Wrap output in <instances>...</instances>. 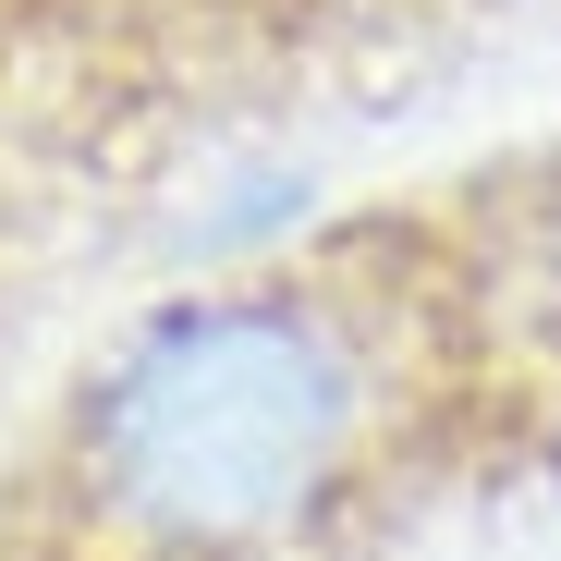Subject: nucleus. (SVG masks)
<instances>
[{"instance_id": "f257e3e1", "label": "nucleus", "mask_w": 561, "mask_h": 561, "mask_svg": "<svg viewBox=\"0 0 561 561\" xmlns=\"http://www.w3.org/2000/svg\"><path fill=\"white\" fill-rule=\"evenodd\" d=\"M489 330L427 232L342 220L135 294L13 451V561H366L477 427Z\"/></svg>"}]
</instances>
